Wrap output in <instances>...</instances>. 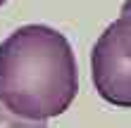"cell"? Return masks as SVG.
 Listing matches in <instances>:
<instances>
[{
    "mask_svg": "<svg viewBox=\"0 0 131 128\" xmlns=\"http://www.w3.org/2000/svg\"><path fill=\"white\" fill-rule=\"evenodd\" d=\"M79 93L72 45L60 31L26 24L0 43V102L31 121L60 116Z\"/></svg>",
    "mask_w": 131,
    "mask_h": 128,
    "instance_id": "6da1fadb",
    "label": "cell"
},
{
    "mask_svg": "<svg viewBox=\"0 0 131 128\" xmlns=\"http://www.w3.org/2000/svg\"><path fill=\"white\" fill-rule=\"evenodd\" d=\"M91 71L105 102L131 109V14H122L100 33L91 52Z\"/></svg>",
    "mask_w": 131,
    "mask_h": 128,
    "instance_id": "7a4b0ae2",
    "label": "cell"
},
{
    "mask_svg": "<svg viewBox=\"0 0 131 128\" xmlns=\"http://www.w3.org/2000/svg\"><path fill=\"white\" fill-rule=\"evenodd\" d=\"M0 128H48V126L43 121H31V119H21L17 114H12L0 102Z\"/></svg>",
    "mask_w": 131,
    "mask_h": 128,
    "instance_id": "3957f363",
    "label": "cell"
},
{
    "mask_svg": "<svg viewBox=\"0 0 131 128\" xmlns=\"http://www.w3.org/2000/svg\"><path fill=\"white\" fill-rule=\"evenodd\" d=\"M122 14H131V0H126V3L122 5Z\"/></svg>",
    "mask_w": 131,
    "mask_h": 128,
    "instance_id": "277c9868",
    "label": "cell"
},
{
    "mask_svg": "<svg viewBox=\"0 0 131 128\" xmlns=\"http://www.w3.org/2000/svg\"><path fill=\"white\" fill-rule=\"evenodd\" d=\"M3 3H5V0H0V7H3Z\"/></svg>",
    "mask_w": 131,
    "mask_h": 128,
    "instance_id": "5b68a950",
    "label": "cell"
}]
</instances>
